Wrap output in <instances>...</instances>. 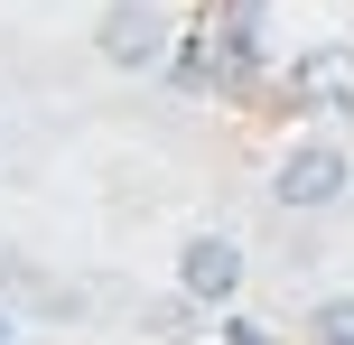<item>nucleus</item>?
<instances>
[{"mask_svg": "<svg viewBox=\"0 0 354 345\" xmlns=\"http://www.w3.org/2000/svg\"><path fill=\"white\" fill-rule=\"evenodd\" d=\"M345 178H354V168H345V149H336V140H299V149L280 159V178H270V196H280L289 215H317V205H336V196H345Z\"/></svg>", "mask_w": 354, "mask_h": 345, "instance_id": "f257e3e1", "label": "nucleus"}, {"mask_svg": "<svg viewBox=\"0 0 354 345\" xmlns=\"http://www.w3.org/2000/svg\"><path fill=\"white\" fill-rule=\"evenodd\" d=\"M93 47H103V66L140 75V66H159V56H168V19L149 10V0H112V10H103V37H93Z\"/></svg>", "mask_w": 354, "mask_h": 345, "instance_id": "f03ea898", "label": "nucleus"}, {"mask_svg": "<svg viewBox=\"0 0 354 345\" xmlns=\"http://www.w3.org/2000/svg\"><path fill=\"white\" fill-rule=\"evenodd\" d=\"M177 290H187L196 308H205V299H233L243 290V243L233 234H196L187 252H177Z\"/></svg>", "mask_w": 354, "mask_h": 345, "instance_id": "7ed1b4c3", "label": "nucleus"}, {"mask_svg": "<svg viewBox=\"0 0 354 345\" xmlns=\"http://www.w3.org/2000/svg\"><path fill=\"white\" fill-rule=\"evenodd\" d=\"M289 93H299L308 112H354V47H317L289 66Z\"/></svg>", "mask_w": 354, "mask_h": 345, "instance_id": "20e7f679", "label": "nucleus"}, {"mask_svg": "<svg viewBox=\"0 0 354 345\" xmlns=\"http://www.w3.org/2000/svg\"><path fill=\"white\" fill-rule=\"evenodd\" d=\"M308 336H317V345H354V299H317Z\"/></svg>", "mask_w": 354, "mask_h": 345, "instance_id": "39448f33", "label": "nucleus"}, {"mask_svg": "<svg viewBox=\"0 0 354 345\" xmlns=\"http://www.w3.org/2000/svg\"><path fill=\"white\" fill-rule=\"evenodd\" d=\"M187 308H196V299H187V290H177V299H159V308H149V317H140V327H149V336H177V327H187Z\"/></svg>", "mask_w": 354, "mask_h": 345, "instance_id": "423d86ee", "label": "nucleus"}, {"mask_svg": "<svg viewBox=\"0 0 354 345\" xmlns=\"http://www.w3.org/2000/svg\"><path fill=\"white\" fill-rule=\"evenodd\" d=\"M0 336H10V317H0Z\"/></svg>", "mask_w": 354, "mask_h": 345, "instance_id": "0eeeda50", "label": "nucleus"}]
</instances>
